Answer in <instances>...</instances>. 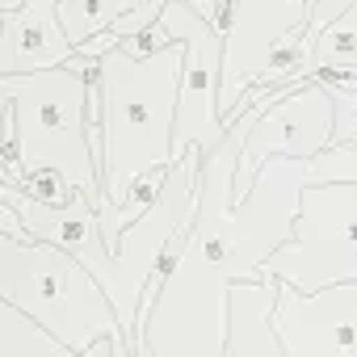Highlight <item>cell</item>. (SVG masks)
<instances>
[{
    "label": "cell",
    "mask_w": 357,
    "mask_h": 357,
    "mask_svg": "<svg viewBox=\"0 0 357 357\" xmlns=\"http://www.w3.org/2000/svg\"><path fill=\"white\" fill-rule=\"evenodd\" d=\"M290 89L294 84L261 89L227 135L202 151V190L190 240L143 319L139 357H227V294L231 282L244 278L236 261V168L248 126Z\"/></svg>",
    "instance_id": "cell-1"
},
{
    "label": "cell",
    "mask_w": 357,
    "mask_h": 357,
    "mask_svg": "<svg viewBox=\"0 0 357 357\" xmlns=\"http://www.w3.org/2000/svg\"><path fill=\"white\" fill-rule=\"evenodd\" d=\"M185 38L155 55H126L122 47L101 59V176L105 202L118 211L122 198L147 172L176 160V105L185 76Z\"/></svg>",
    "instance_id": "cell-2"
},
{
    "label": "cell",
    "mask_w": 357,
    "mask_h": 357,
    "mask_svg": "<svg viewBox=\"0 0 357 357\" xmlns=\"http://www.w3.org/2000/svg\"><path fill=\"white\" fill-rule=\"evenodd\" d=\"M0 89L17 109L22 155L17 168H5V181L34 168H55L68 185L89 194L97 206L105 202L101 155L89 135V84L72 63H55L43 72H5Z\"/></svg>",
    "instance_id": "cell-3"
},
{
    "label": "cell",
    "mask_w": 357,
    "mask_h": 357,
    "mask_svg": "<svg viewBox=\"0 0 357 357\" xmlns=\"http://www.w3.org/2000/svg\"><path fill=\"white\" fill-rule=\"evenodd\" d=\"M0 298L17 303L55 336H63L76 357L97 336H126L101 278L68 248L38 236H0Z\"/></svg>",
    "instance_id": "cell-4"
},
{
    "label": "cell",
    "mask_w": 357,
    "mask_h": 357,
    "mask_svg": "<svg viewBox=\"0 0 357 357\" xmlns=\"http://www.w3.org/2000/svg\"><path fill=\"white\" fill-rule=\"evenodd\" d=\"M198 190H202V147H185L181 155L168 164L160 198L139 219H130L122 227V240L114 248V257H118V298H114V307L122 315V328L130 336L135 357H139V344H143V298H147V282H151L155 265L168 257L172 240L194 223Z\"/></svg>",
    "instance_id": "cell-5"
},
{
    "label": "cell",
    "mask_w": 357,
    "mask_h": 357,
    "mask_svg": "<svg viewBox=\"0 0 357 357\" xmlns=\"http://www.w3.org/2000/svg\"><path fill=\"white\" fill-rule=\"evenodd\" d=\"M273 273L294 290L357 282V181H315L303 190L294 240L282 244L261 278Z\"/></svg>",
    "instance_id": "cell-6"
},
{
    "label": "cell",
    "mask_w": 357,
    "mask_h": 357,
    "mask_svg": "<svg viewBox=\"0 0 357 357\" xmlns=\"http://www.w3.org/2000/svg\"><path fill=\"white\" fill-rule=\"evenodd\" d=\"M160 22L185 38V76H181V105H176V155L185 147L211 151L223 135V26L206 22L198 9H190L185 0H168Z\"/></svg>",
    "instance_id": "cell-7"
},
{
    "label": "cell",
    "mask_w": 357,
    "mask_h": 357,
    "mask_svg": "<svg viewBox=\"0 0 357 357\" xmlns=\"http://www.w3.org/2000/svg\"><path fill=\"white\" fill-rule=\"evenodd\" d=\"M336 130V101L328 93L324 80H303L290 93H282L252 126L240 151V168H236V194H244L269 155H294V160H311L332 143Z\"/></svg>",
    "instance_id": "cell-8"
},
{
    "label": "cell",
    "mask_w": 357,
    "mask_h": 357,
    "mask_svg": "<svg viewBox=\"0 0 357 357\" xmlns=\"http://www.w3.org/2000/svg\"><path fill=\"white\" fill-rule=\"evenodd\" d=\"M278 336L286 357H357V282L294 290L282 282Z\"/></svg>",
    "instance_id": "cell-9"
},
{
    "label": "cell",
    "mask_w": 357,
    "mask_h": 357,
    "mask_svg": "<svg viewBox=\"0 0 357 357\" xmlns=\"http://www.w3.org/2000/svg\"><path fill=\"white\" fill-rule=\"evenodd\" d=\"M0 76L5 72H43L55 63H68L76 55V43L63 34L59 0H22V9L0 13Z\"/></svg>",
    "instance_id": "cell-10"
},
{
    "label": "cell",
    "mask_w": 357,
    "mask_h": 357,
    "mask_svg": "<svg viewBox=\"0 0 357 357\" xmlns=\"http://www.w3.org/2000/svg\"><path fill=\"white\" fill-rule=\"evenodd\" d=\"M278 298L282 282L273 273L265 278H240L227 294V357H286V344L278 336Z\"/></svg>",
    "instance_id": "cell-11"
},
{
    "label": "cell",
    "mask_w": 357,
    "mask_h": 357,
    "mask_svg": "<svg viewBox=\"0 0 357 357\" xmlns=\"http://www.w3.org/2000/svg\"><path fill=\"white\" fill-rule=\"evenodd\" d=\"M0 357H76V349L17 303L0 298Z\"/></svg>",
    "instance_id": "cell-12"
},
{
    "label": "cell",
    "mask_w": 357,
    "mask_h": 357,
    "mask_svg": "<svg viewBox=\"0 0 357 357\" xmlns=\"http://www.w3.org/2000/svg\"><path fill=\"white\" fill-rule=\"evenodd\" d=\"M135 9V0H59V22H63V34L84 47L89 38L114 30L118 17H126Z\"/></svg>",
    "instance_id": "cell-13"
},
{
    "label": "cell",
    "mask_w": 357,
    "mask_h": 357,
    "mask_svg": "<svg viewBox=\"0 0 357 357\" xmlns=\"http://www.w3.org/2000/svg\"><path fill=\"white\" fill-rule=\"evenodd\" d=\"M315 80H324L328 93H332V101H336V130H332V143H353V147H357V76L319 72Z\"/></svg>",
    "instance_id": "cell-14"
},
{
    "label": "cell",
    "mask_w": 357,
    "mask_h": 357,
    "mask_svg": "<svg viewBox=\"0 0 357 357\" xmlns=\"http://www.w3.org/2000/svg\"><path fill=\"white\" fill-rule=\"evenodd\" d=\"M176 43V34L164 26V22H151V26H143V30H135V34H126V38H118V47L126 51V55H155V51H164V47H172Z\"/></svg>",
    "instance_id": "cell-15"
},
{
    "label": "cell",
    "mask_w": 357,
    "mask_h": 357,
    "mask_svg": "<svg viewBox=\"0 0 357 357\" xmlns=\"http://www.w3.org/2000/svg\"><path fill=\"white\" fill-rule=\"evenodd\" d=\"M303 5H307V30H303V38L315 47L319 34H324V26H332V22L353 5V0H303Z\"/></svg>",
    "instance_id": "cell-16"
},
{
    "label": "cell",
    "mask_w": 357,
    "mask_h": 357,
    "mask_svg": "<svg viewBox=\"0 0 357 357\" xmlns=\"http://www.w3.org/2000/svg\"><path fill=\"white\" fill-rule=\"evenodd\" d=\"M190 9H198L206 22H215V26H227V5L223 0H185Z\"/></svg>",
    "instance_id": "cell-17"
}]
</instances>
